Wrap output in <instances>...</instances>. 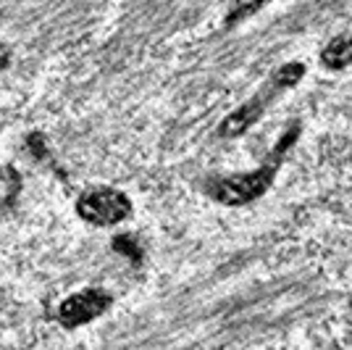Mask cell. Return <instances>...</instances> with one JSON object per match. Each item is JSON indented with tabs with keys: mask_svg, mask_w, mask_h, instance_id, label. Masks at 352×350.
<instances>
[{
	"mask_svg": "<svg viewBox=\"0 0 352 350\" xmlns=\"http://www.w3.org/2000/svg\"><path fill=\"white\" fill-rule=\"evenodd\" d=\"M321 63L329 72H342L352 66V37L350 34H342L334 37L331 43L321 50Z\"/></svg>",
	"mask_w": 352,
	"mask_h": 350,
	"instance_id": "5b68a950",
	"label": "cell"
},
{
	"mask_svg": "<svg viewBox=\"0 0 352 350\" xmlns=\"http://www.w3.org/2000/svg\"><path fill=\"white\" fill-rule=\"evenodd\" d=\"M305 72H308V69H305L302 61L281 63L279 69L261 85V90H255L242 105H236L229 116H223V121L219 124V137L234 140V137H242L248 130H252V127L265 116V111L279 101L284 92H289V90L297 88V85L302 82Z\"/></svg>",
	"mask_w": 352,
	"mask_h": 350,
	"instance_id": "6da1fadb",
	"label": "cell"
},
{
	"mask_svg": "<svg viewBox=\"0 0 352 350\" xmlns=\"http://www.w3.org/2000/svg\"><path fill=\"white\" fill-rule=\"evenodd\" d=\"M281 166V156H271V158L261 163L258 169L250 172H239V174L219 176L213 179V185L208 187V195L221 205L229 208H239V205H250L261 200L265 192L271 190V185L276 182Z\"/></svg>",
	"mask_w": 352,
	"mask_h": 350,
	"instance_id": "7a4b0ae2",
	"label": "cell"
},
{
	"mask_svg": "<svg viewBox=\"0 0 352 350\" xmlns=\"http://www.w3.org/2000/svg\"><path fill=\"white\" fill-rule=\"evenodd\" d=\"M108 308H111V295L98 287H89V290L74 292L60 303L58 321L66 329H76V327H85L98 316H103Z\"/></svg>",
	"mask_w": 352,
	"mask_h": 350,
	"instance_id": "277c9868",
	"label": "cell"
},
{
	"mask_svg": "<svg viewBox=\"0 0 352 350\" xmlns=\"http://www.w3.org/2000/svg\"><path fill=\"white\" fill-rule=\"evenodd\" d=\"M76 214L92 227H113L132 214V203L113 187H95L76 200Z\"/></svg>",
	"mask_w": 352,
	"mask_h": 350,
	"instance_id": "3957f363",
	"label": "cell"
},
{
	"mask_svg": "<svg viewBox=\"0 0 352 350\" xmlns=\"http://www.w3.org/2000/svg\"><path fill=\"white\" fill-rule=\"evenodd\" d=\"M350 161H352V156H350Z\"/></svg>",
	"mask_w": 352,
	"mask_h": 350,
	"instance_id": "52a82bcc",
	"label": "cell"
},
{
	"mask_svg": "<svg viewBox=\"0 0 352 350\" xmlns=\"http://www.w3.org/2000/svg\"><path fill=\"white\" fill-rule=\"evenodd\" d=\"M268 3H271V0H248L245 6H239L236 11H232V14H229V19H226V27L245 21L248 16H252L255 11H261V8H263V6H268Z\"/></svg>",
	"mask_w": 352,
	"mask_h": 350,
	"instance_id": "8992f818",
	"label": "cell"
}]
</instances>
